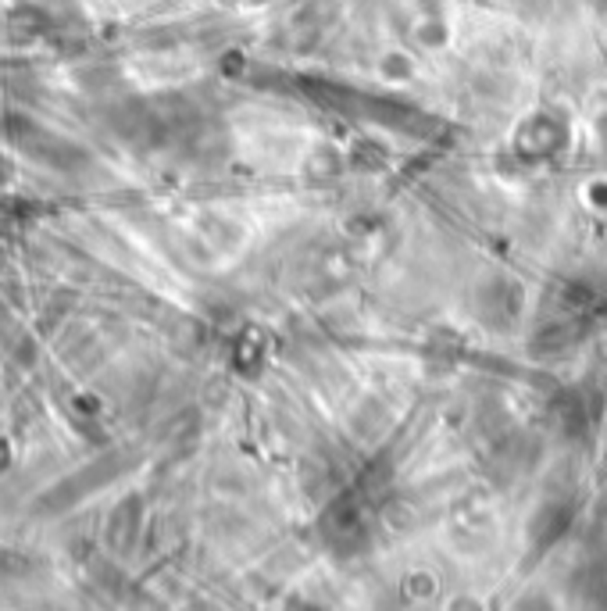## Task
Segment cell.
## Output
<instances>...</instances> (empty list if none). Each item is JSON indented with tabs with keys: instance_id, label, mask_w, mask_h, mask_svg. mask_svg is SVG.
Wrapping results in <instances>:
<instances>
[{
	"instance_id": "cell-1",
	"label": "cell",
	"mask_w": 607,
	"mask_h": 611,
	"mask_svg": "<svg viewBox=\"0 0 607 611\" xmlns=\"http://www.w3.org/2000/svg\"><path fill=\"white\" fill-rule=\"evenodd\" d=\"M4 179H7V161L0 158V183H4Z\"/></svg>"
}]
</instances>
